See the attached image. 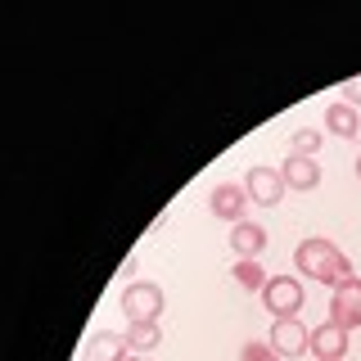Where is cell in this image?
Returning <instances> with one entry per match:
<instances>
[{
	"instance_id": "obj_1",
	"label": "cell",
	"mask_w": 361,
	"mask_h": 361,
	"mask_svg": "<svg viewBox=\"0 0 361 361\" xmlns=\"http://www.w3.org/2000/svg\"><path fill=\"white\" fill-rule=\"evenodd\" d=\"M293 262H298V271L307 280H316V285H325V289H338L343 280H353V262H348V253H338V244L321 240V235L302 240L298 253H293Z\"/></svg>"
},
{
	"instance_id": "obj_2",
	"label": "cell",
	"mask_w": 361,
	"mask_h": 361,
	"mask_svg": "<svg viewBox=\"0 0 361 361\" xmlns=\"http://www.w3.org/2000/svg\"><path fill=\"white\" fill-rule=\"evenodd\" d=\"M122 316L131 325H158L163 316V289L154 280H135V285L122 289Z\"/></svg>"
},
{
	"instance_id": "obj_3",
	"label": "cell",
	"mask_w": 361,
	"mask_h": 361,
	"mask_svg": "<svg viewBox=\"0 0 361 361\" xmlns=\"http://www.w3.org/2000/svg\"><path fill=\"white\" fill-rule=\"evenodd\" d=\"M262 302H267V312L276 316V321H285V316H298L302 312L307 289H302L298 276H271L267 289H262Z\"/></svg>"
},
{
	"instance_id": "obj_4",
	"label": "cell",
	"mask_w": 361,
	"mask_h": 361,
	"mask_svg": "<svg viewBox=\"0 0 361 361\" xmlns=\"http://www.w3.org/2000/svg\"><path fill=\"white\" fill-rule=\"evenodd\" d=\"M330 325H338V330H348V334L361 325V276L343 280V285L330 293Z\"/></svg>"
},
{
	"instance_id": "obj_5",
	"label": "cell",
	"mask_w": 361,
	"mask_h": 361,
	"mask_svg": "<svg viewBox=\"0 0 361 361\" xmlns=\"http://www.w3.org/2000/svg\"><path fill=\"white\" fill-rule=\"evenodd\" d=\"M244 190H248V199L253 203H262V208H276L280 199H285V176H280V167H248V176H244Z\"/></svg>"
},
{
	"instance_id": "obj_6",
	"label": "cell",
	"mask_w": 361,
	"mask_h": 361,
	"mask_svg": "<svg viewBox=\"0 0 361 361\" xmlns=\"http://www.w3.org/2000/svg\"><path fill=\"white\" fill-rule=\"evenodd\" d=\"M271 348H276L280 357H289V361H293V357H302V353L312 348V330L298 321V316H285V321L271 325Z\"/></svg>"
},
{
	"instance_id": "obj_7",
	"label": "cell",
	"mask_w": 361,
	"mask_h": 361,
	"mask_svg": "<svg viewBox=\"0 0 361 361\" xmlns=\"http://www.w3.org/2000/svg\"><path fill=\"white\" fill-rule=\"evenodd\" d=\"M208 208H212V217H217V221H235V226H240L244 221V208H248V190L235 185V180H221V185L208 195Z\"/></svg>"
},
{
	"instance_id": "obj_8",
	"label": "cell",
	"mask_w": 361,
	"mask_h": 361,
	"mask_svg": "<svg viewBox=\"0 0 361 361\" xmlns=\"http://www.w3.org/2000/svg\"><path fill=\"white\" fill-rule=\"evenodd\" d=\"M307 353H312L316 361H343V353H348V330H338V325H330V321L316 325Z\"/></svg>"
},
{
	"instance_id": "obj_9",
	"label": "cell",
	"mask_w": 361,
	"mask_h": 361,
	"mask_svg": "<svg viewBox=\"0 0 361 361\" xmlns=\"http://www.w3.org/2000/svg\"><path fill=\"white\" fill-rule=\"evenodd\" d=\"M325 131L338 135V140H357V131H361V109H353L348 99L330 104V109H325Z\"/></svg>"
},
{
	"instance_id": "obj_10",
	"label": "cell",
	"mask_w": 361,
	"mask_h": 361,
	"mask_svg": "<svg viewBox=\"0 0 361 361\" xmlns=\"http://www.w3.org/2000/svg\"><path fill=\"white\" fill-rule=\"evenodd\" d=\"M127 357H131L127 334H109V330H99V334H90V338H86V361H127Z\"/></svg>"
},
{
	"instance_id": "obj_11",
	"label": "cell",
	"mask_w": 361,
	"mask_h": 361,
	"mask_svg": "<svg viewBox=\"0 0 361 361\" xmlns=\"http://www.w3.org/2000/svg\"><path fill=\"white\" fill-rule=\"evenodd\" d=\"M280 176H285L289 190H302V195L321 185V167H316V158H293V154H289L285 167H280Z\"/></svg>"
},
{
	"instance_id": "obj_12",
	"label": "cell",
	"mask_w": 361,
	"mask_h": 361,
	"mask_svg": "<svg viewBox=\"0 0 361 361\" xmlns=\"http://www.w3.org/2000/svg\"><path fill=\"white\" fill-rule=\"evenodd\" d=\"M231 248L240 257H253L257 262V253H267V226H257V221H240L231 231Z\"/></svg>"
},
{
	"instance_id": "obj_13",
	"label": "cell",
	"mask_w": 361,
	"mask_h": 361,
	"mask_svg": "<svg viewBox=\"0 0 361 361\" xmlns=\"http://www.w3.org/2000/svg\"><path fill=\"white\" fill-rule=\"evenodd\" d=\"M231 276H235V285H244L248 293H253V289L262 293V289H267V280H271L267 271H262V262H253V257H240V262H235V271H231Z\"/></svg>"
},
{
	"instance_id": "obj_14",
	"label": "cell",
	"mask_w": 361,
	"mask_h": 361,
	"mask_svg": "<svg viewBox=\"0 0 361 361\" xmlns=\"http://www.w3.org/2000/svg\"><path fill=\"white\" fill-rule=\"evenodd\" d=\"M158 343H163V330H158V325H131L127 330V348L135 357H149Z\"/></svg>"
},
{
	"instance_id": "obj_15",
	"label": "cell",
	"mask_w": 361,
	"mask_h": 361,
	"mask_svg": "<svg viewBox=\"0 0 361 361\" xmlns=\"http://www.w3.org/2000/svg\"><path fill=\"white\" fill-rule=\"evenodd\" d=\"M321 145H325V135H321V131L302 127V131H293L289 154H293V158H316V154H321Z\"/></svg>"
},
{
	"instance_id": "obj_16",
	"label": "cell",
	"mask_w": 361,
	"mask_h": 361,
	"mask_svg": "<svg viewBox=\"0 0 361 361\" xmlns=\"http://www.w3.org/2000/svg\"><path fill=\"white\" fill-rule=\"evenodd\" d=\"M240 361H280V353L271 343H257V338H253V343L240 348Z\"/></svg>"
},
{
	"instance_id": "obj_17",
	"label": "cell",
	"mask_w": 361,
	"mask_h": 361,
	"mask_svg": "<svg viewBox=\"0 0 361 361\" xmlns=\"http://www.w3.org/2000/svg\"><path fill=\"white\" fill-rule=\"evenodd\" d=\"M343 99H348V104H361V77H353V82H343Z\"/></svg>"
},
{
	"instance_id": "obj_18",
	"label": "cell",
	"mask_w": 361,
	"mask_h": 361,
	"mask_svg": "<svg viewBox=\"0 0 361 361\" xmlns=\"http://www.w3.org/2000/svg\"><path fill=\"white\" fill-rule=\"evenodd\" d=\"M127 361H149V357H135V353H131V357H127Z\"/></svg>"
},
{
	"instance_id": "obj_19",
	"label": "cell",
	"mask_w": 361,
	"mask_h": 361,
	"mask_svg": "<svg viewBox=\"0 0 361 361\" xmlns=\"http://www.w3.org/2000/svg\"><path fill=\"white\" fill-rule=\"evenodd\" d=\"M357 180H361V158H357Z\"/></svg>"
}]
</instances>
